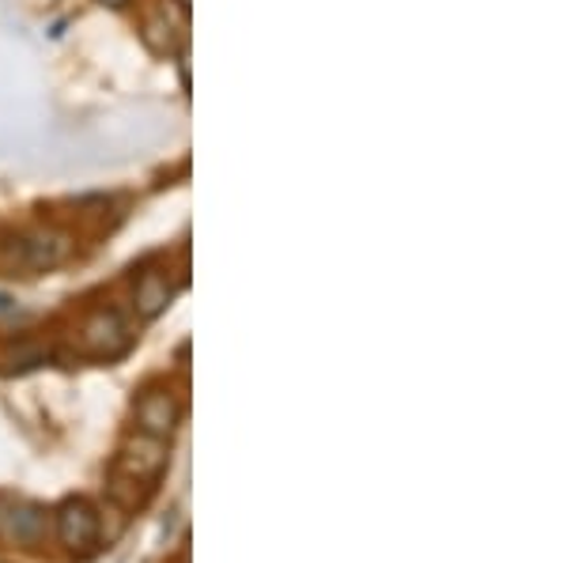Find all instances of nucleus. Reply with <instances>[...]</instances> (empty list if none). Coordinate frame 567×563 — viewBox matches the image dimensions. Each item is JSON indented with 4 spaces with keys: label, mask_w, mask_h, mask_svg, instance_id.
<instances>
[{
    "label": "nucleus",
    "mask_w": 567,
    "mask_h": 563,
    "mask_svg": "<svg viewBox=\"0 0 567 563\" xmlns=\"http://www.w3.org/2000/svg\"><path fill=\"white\" fill-rule=\"evenodd\" d=\"M84 341L91 352H99V356H117V352L130 348V330H125V322L114 311H106L87 322Z\"/></svg>",
    "instance_id": "7ed1b4c3"
},
{
    "label": "nucleus",
    "mask_w": 567,
    "mask_h": 563,
    "mask_svg": "<svg viewBox=\"0 0 567 563\" xmlns=\"http://www.w3.org/2000/svg\"><path fill=\"white\" fill-rule=\"evenodd\" d=\"M0 519H4V533H8V538H16V541H23V544H31V541L42 538V511H39V507H8Z\"/></svg>",
    "instance_id": "39448f33"
},
{
    "label": "nucleus",
    "mask_w": 567,
    "mask_h": 563,
    "mask_svg": "<svg viewBox=\"0 0 567 563\" xmlns=\"http://www.w3.org/2000/svg\"><path fill=\"white\" fill-rule=\"evenodd\" d=\"M167 299H171V288H167V280L159 277V272H148V277L141 280V288H136V306H141V314L144 317H155L167 306Z\"/></svg>",
    "instance_id": "423d86ee"
},
{
    "label": "nucleus",
    "mask_w": 567,
    "mask_h": 563,
    "mask_svg": "<svg viewBox=\"0 0 567 563\" xmlns=\"http://www.w3.org/2000/svg\"><path fill=\"white\" fill-rule=\"evenodd\" d=\"M58 538L72 552H91L99 541V514L87 499H69L58 511Z\"/></svg>",
    "instance_id": "f03ea898"
},
{
    "label": "nucleus",
    "mask_w": 567,
    "mask_h": 563,
    "mask_svg": "<svg viewBox=\"0 0 567 563\" xmlns=\"http://www.w3.org/2000/svg\"><path fill=\"white\" fill-rule=\"evenodd\" d=\"M103 4H110V8H125L130 0H103Z\"/></svg>",
    "instance_id": "6e6552de"
},
{
    "label": "nucleus",
    "mask_w": 567,
    "mask_h": 563,
    "mask_svg": "<svg viewBox=\"0 0 567 563\" xmlns=\"http://www.w3.org/2000/svg\"><path fill=\"white\" fill-rule=\"evenodd\" d=\"M69 258V239L58 231H34V234H23L16 239V250H12V261L27 272H45L53 265Z\"/></svg>",
    "instance_id": "f257e3e1"
},
{
    "label": "nucleus",
    "mask_w": 567,
    "mask_h": 563,
    "mask_svg": "<svg viewBox=\"0 0 567 563\" xmlns=\"http://www.w3.org/2000/svg\"><path fill=\"white\" fill-rule=\"evenodd\" d=\"M136 424H141V431L152 435V439H167V435L175 431V424H178L175 397H171V394L141 397V405H136Z\"/></svg>",
    "instance_id": "20e7f679"
},
{
    "label": "nucleus",
    "mask_w": 567,
    "mask_h": 563,
    "mask_svg": "<svg viewBox=\"0 0 567 563\" xmlns=\"http://www.w3.org/2000/svg\"><path fill=\"white\" fill-rule=\"evenodd\" d=\"M8 306H12V299H8V295H0V314H4Z\"/></svg>",
    "instance_id": "0eeeda50"
}]
</instances>
